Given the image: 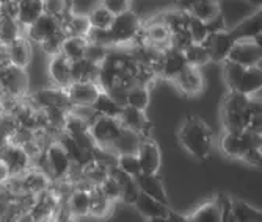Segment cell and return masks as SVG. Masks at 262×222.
I'll use <instances>...</instances> for the list:
<instances>
[{"label": "cell", "instance_id": "cell-1", "mask_svg": "<svg viewBox=\"0 0 262 222\" xmlns=\"http://www.w3.org/2000/svg\"><path fill=\"white\" fill-rule=\"evenodd\" d=\"M179 141L188 154L198 160H206L212 154L213 136L209 126L198 116H188L179 129Z\"/></svg>", "mask_w": 262, "mask_h": 222}, {"label": "cell", "instance_id": "cell-2", "mask_svg": "<svg viewBox=\"0 0 262 222\" xmlns=\"http://www.w3.org/2000/svg\"><path fill=\"white\" fill-rule=\"evenodd\" d=\"M222 116H223L225 132L228 133L245 132L251 116L248 110V95L229 89L223 101Z\"/></svg>", "mask_w": 262, "mask_h": 222}, {"label": "cell", "instance_id": "cell-3", "mask_svg": "<svg viewBox=\"0 0 262 222\" xmlns=\"http://www.w3.org/2000/svg\"><path fill=\"white\" fill-rule=\"evenodd\" d=\"M39 158L42 160V164H39L36 169L42 170L51 179V182H58L66 179L71 166H73L71 158L68 157L66 151L58 141H52L47 144Z\"/></svg>", "mask_w": 262, "mask_h": 222}, {"label": "cell", "instance_id": "cell-4", "mask_svg": "<svg viewBox=\"0 0 262 222\" xmlns=\"http://www.w3.org/2000/svg\"><path fill=\"white\" fill-rule=\"evenodd\" d=\"M108 30L113 36L115 45L123 47L132 44L138 38V35L143 30V22L132 10H127L113 17V22Z\"/></svg>", "mask_w": 262, "mask_h": 222}, {"label": "cell", "instance_id": "cell-5", "mask_svg": "<svg viewBox=\"0 0 262 222\" xmlns=\"http://www.w3.org/2000/svg\"><path fill=\"white\" fill-rule=\"evenodd\" d=\"M262 145V136L257 133H251L248 130L241 132V133H228L225 132V135L220 139V149L226 157L231 158H239L242 160V157L253 147H260Z\"/></svg>", "mask_w": 262, "mask_h": 222}, {"label": "cell", "instance_id": "cell-6", "mask_svg": "<svg viewBox=\"0 0 262 222\" xmlns=\"http://www.w3.org/2000/svg\"><path fill=\"white\" fill-rule=\"evenodd\" d=\"M0 94L14 97L17 101L29 94V77L26 69L7 64L0 67Z\"/></svg>", "mask_w": 262, "mask_h": 222}, {"label": "cell", "instance_id": "cell-7", "mask_svg": "<svg viewBox=\"0 0 262 222\" xmlns=\"http://www.w3.org/2000/svg\"><path fill=\"white\" fill-rule=\"evenodd\" d=\"M121 132H123V126L120 119L116 117L96 116L90 122V135L98 147H107V149H110Z\"/></svg>", "mask_w": 262, "mask_h": 222}, {"label": "cell", "instance_id": "cell-8", "mask_svg": "<svg viewBox=\"0 0 262 222\" xmlns=\"http://www.w3.org/2000/svg\"><path fill=\"white\" fill-rule=\"evenodd\" d=\"M24 101L35 110H47V108H63L68 111L73 110V107H71L68 101L66 91L61 88H55V86L38 89L32 92L30 95L27 94L24 97Z\"/></svg>", "mask_w": 262, "mask_h": 222}, {"label": "cell", "instance_id": "cell-9", "mask_svg": "<svg viewBox=\"0 0 262 222\" xmlns=\"http://www.w3.org/2000/svg\"><path fill=\"white\" fill-rule=\"evenodd\" d=\"M262 60V48L260 41L257 39H241L234 41L226 61L239 64L244 67H254L260 66Z\"/></svg>", "mask_w": 262, "mask_h": 222}, {"label": "cell", "instance_id": "cell-10", "mask_svg": "<svg viewBox=\"0 0 262 222\" xmlns=\"http://www.w3.org/2000/svg\"><path fill=\"white\" fill-rule=\"evenodd\" d=\"M219 2V13L225 22L226 30H232L239 26L241 22L253 16L259 8L248 4L247 0H217Z\"/></svg>", "mask_w": 262, "mask_h": 222}, {"label": "cell", "instance_id": "cell-11", "mask_svg": "<svg viewBox=\"0 0 262 222\" xmlns=\"http://www.w3.org/2000/svg\"><path fill=\"white\" fill-rule=\"evenodd\" d=\"M135 155L140 163L141 174H157L162 164V154L159 144L152 138L141 139Z\"/></svg>", "mask_w": 262, "mask_h": 222}, {"label": "cell", "instance_id": "cell-12", "mask_svg": "<svg viewBox=\"0 0 262 222\" xmlns=\"http://www.w3.org/2000/svg\"><path fill=\"white\" fill-rule=\"evenodd\" d=\"M68 101L73 108H88L96 101L98 94L101 92L99 86L94 82H79L71 83L66 89Z\"/></svg>", "mask_w": 262, "mask_h": 222}, {"label": "cell", "instance_id": "cell-13", "mask_svg": "<svg viewBox=\"0 0 262 222\" xmlns=\"http://www.w3.org/2000/svg\"><path fill=\"white\" fill-rule=\"evenodd\" d=\"M0 160L5 163L10 170V176H22L32 167V160L22 151V147L7 142L0 149Z\"/></svg>", "mask_w": 262, "mask_h": 222}, {"label": "cell", "instance_id": "cell-14", "mask_svg": "<svg viewBox=\"0 0 262 222\" xmlns=\"http://www.w3.org/2000/svg\"><path fill=\"white\" fill-rule=\"evenodd\" d=\"M187 66L184 52L176 51L173 47H166L162 52V58L157 66V77H163L166 80H174L181 70Z\"/></svg>", "mask_w": 262, "mask_h": 222}, {"label": "cell", "instance_id": "cell-15", "mask_svg": "<svg viewBox=\"0 0 262 222\" xmlns=\"http://www.w3.org/2000/svg\"><path fill=\"white\" fill-rule=\"evenodd\" d=\"M118 119H120L123 129L138 133L143 139L151 138L152 126H151L149 119L146 117L145 111H140V110L130 108V107H124Z\"/></svg>", "mask_w": 262, "mask_h": 222}, {"label": "cell", "instance_id": "cell-16", "mask_svg": "<svg viewBox=\"0 0 262 222\" xmlns=\"http://www.w3.org/2000/svg\"><path fill=\"white\" fill-rule=\"evenodd\" d=\"M58 30H60V20L49 14H42L32 23V26L24 29V36L32 44H41L46 38H49Z\"/></svg>", "mask_w": 262, "mask_h": 222}, {"label": "cell", "instance_id": "cell-17", "mask_svg": "<svg viewBox=\"0 0 262 222\" xmlns=\"http://www.w3.org/2000/svg\"><path fill=\"white\" fill-rule=\"evenodd\" d=\"M201 44L206 47L210 61H226L231 47L234 44V39L231 38L228 32H223V33L209 35L206 41Z\"/></svg>", "mask_w": 262, "mask_h": 222}, {"label": "cell", "instance_id": "cell-18", "mask_svg": "<svg viewBox=\"0 0 262 222\" xmlns=\"http://www.w3.org/2000/svg\"><path fill=\"white\" fill-rule=\"evenodd\" d=\"M135 182H137V186L141 194H145V195L151 197V199H154L166 207H170L168 195H166L163 183L157 174H140L135 179Z\"/></svg>", "mask_w": 262, "mask_h": 222}, {"label": "cell", "instance_id": "cell-19", "mask_svg": "<svg viewBox=\"0 0 262 222\" xmlns=\"http://www.w3.org/2000/svg\"><path fill=\"white\" fill-rule=\"evenodd\" d=\"M173 82L187 95L200 94L204 88V80H203L200 67H193V66H188V64L181 70V73Z\"/></svg>", "mask_w": 262, "mask_h": 222}, {"label": "cell", "instance_id": "cell-20", "mask_svg": "<svg viewBox=\"0 0 262 222\" xmlns=\"http://www.w3.org/2000/svg\"><path fill=\"white\" fill-rule=\"evenodd\" d=\"M71 61L68 58H64L61 54L51 57L49 61V79L52 86L55 88H61L66 89L73 80H71V67H69Z\"/></svg>", "mask_w": 262, "mask_h": 222}, {"label": "cell", "instance_id": "cell-21", "mask_svg": "<svg viewBox=\"0 0 262 222\" xmlns=\"http://www.w3.org/2000/svg\"><path fill=\"white\" fill-rule=\"evenodd\" d=\"M260 88H262L260 66H254V67H244L239 80H237L235 86L231 91H237L244 95H253L260 92Z\"/></svg>", "mask_w": 262, "mask_h": 222}, {"label": "cell", "instance_id": "cell-22", "mask_svg": "<svg viewBox=\"0 0 262 222\" xmlns=\"http://www.w3.org/2000/svg\"><path fill=\"white\" fill-rule=\"evenodd\" d=\"M7 52L10 64L26 69L32 60V42L26 36H20L7 45Z\"/></svg>", "mask_w": 262, "mask_h": 222}, {"label": "cell", "instance_id": "cell-23", "mask_svg": "<svg viewBox=\"0 0 262 222\" xmlns=\"http://www.w3.org/2000/svg\"><path fill=\"white\" fill-rule=\"evenodd\" d=\"M108 176L116 180V183L120 185V201H123L127 205H134L137 197L140 194V189L137 186V182L134 177L126 176L123 170H120L116 166L108 169Z\"/></svg>", "mask_w": 262, "mask_h": 222}, {"label": "cell", "instance_id": "cell-24", "mask_svg": "<svg viewBox=\"0 0 262 222\" xmlns=\"http://www.w3.org/2000/svg\"><path fill=\"white\" fill-rule=\"evenodd\" d=\"M260 11H256L253 16H250L248 19H245L244 22H241L239 26L234 27L232 30H229L228 33L231 35V38L234 41H241V39H257L260 41Z\"/></svg>", "mask_w": 262, "mask_h": 222}, {"label": "cell", "instance_id": "cell-25", "mask_svg": "<svg viewBox=\"0 0 262 222\" xmlns=\"http://www.w3.org/2000/svg\"><path fill=\"white\" fill-rule=\"evenodd\" d=\"M17 4V17L16 20L22 29H27L29 26L44 14L42 0H16Z\"/></svg>", "mask_w": 262, "mask_h": 222}, {"label": "cell", "instance_id": "cell-26", "mask_svg": "<svg viewBox=\"0 0 262 222\" xmlns=\"http://www.w3.org/2000/svg\"><path fill=\"white\" fill-rule=\"evenodd\" d=\"M22 183H24V189L29 194L33 195H39L42 192H46L51 188V179L47 177L42 170L36 169V167H30L26 174H22Z\"/></svg>", "mask_w": 262, "mask_h": 222}, {"label": "cell", "instance_id": "cell-27", "mask_svg": "<svg viewBox=\"0 0 262 222\" xmlns=\"http://www.w3.org/2000/svg\"><path fill=\"white\" fill-rule=\"evenodd\" d=\"M71 80L73 83L79 82H94L98 80V72H99V64H94L85 58L71 61Z\"/></svg>", "mask_w": 262, "mask_h": 222}, {"label": "cell", "instance_id": "cell-28", "mask_svg": "<svg viewBox=\"0 0 262 222\" xmlns=\"http://www.w3.org/2000/svg\"><path fill=\"white\" fill-rule=\"evenodd\" d=\"M134 207L137 208V211L141 214V216H145L148 219H154V217H165V216H168L170 213V207H166L154 199H151V197L145 195V194H138L137 197V201L134 204Z\"/></svg>", "mask_w": 262, "mask_h": 222}, {"label": "cell", "instance_id": "cell-29", "mask_svg": "<svg viewBox=\"0 0 262 222\" xmlns=\"http://www.w3.org/2000/svg\"><path fill=\"white\" fill-rule=\"evenodd\" d=\"M123 108L124 107L118 105L105 91H101L96 97V101H94L90 107V110L94 113V116H105V117H116V119L120 117Z\"/></svg>", "mask_w": 262, "mask_h": 222}, {"label": "cell", "instance_id": "cell-30", "mask_svg": "<svg viewBox=\"0 0 262 222\" xmlns=\"http://www.w3.org/2000/svg\"><path fill=\"white\" fill-rule=\"evenodd\" d=\"M66 205L74 217H83L90 214V191L73 189L66 199Z\"/></svg>", "mask_w": 262, "mask_h": 222}, {"label": "cell", "instance_id": "cell-31", "mask_svg": "<svg viewBox=\"0 0 262 222\" xmlns=\"http://www.w3.org/2000/svg\"><path fill=\"white\" fill-rule=\"evenodd\" d=\"M141 136L135 132L126 130L123 129V132L118 136V139L113 142V145L110 149L116 154V155H123V154H137L138 145L141 142Z\"/></svg>", "mask_w": 262, "mask_h": 222}, {"label": "cell", "instance_id": "cell-32", "mask_svg": "<svg viewBox=\"0 0 262 222\" xmlns=\"http://www.w3.org/2000/svg\"><path fill=\"white\" fill-rule=\"evenodd\" d=\"M88 41L85 36H66L61 45V55L69 61L82 60L85 57Z\"/></svg>", "mask_w": 262, "mask_h": 222}, {"label": "cell", "instance_id": "cell-33", "mask_svg": "<svg viewBox=\"0 0 262 222\" xmlns=\"http://www.w3.org/2000/svg\"><path fill=\"white\" fill-rule=\"evenodd\" d=\"M232 214L235 222H262V211L245 201L232 199Z\"/></svg>", "mask_w": 262, "mask_h": 222}, {"label": "cell", "instance_id": "cell-34", "mask_svg": "<svg viewBox=\"0 0 262 222\" xmlns=\"http://www.w3.org/2000/svg\"><path fill=\"white\" fill-rule=\"evenodd\" d=\"M20 36H24V29L19 26V22L13 17L0 14V44L8 45Z\"/></svg>", "mask_w": 262, "mask_h": 222}, {"label": "cell", "instance_id": "cell-35", "mask_svg": "<svg viewBox=\"0 0 262 222\" xmlns=\"http://www.w3.org/2000/svg\"><path fill=\"white\" fill-rule=\"evenodd\" d=\"M112 210V202L101 192L98 186L90 189V214L93 217H105Z\"/></svg>", "mask_w": 262, "mask_h": 222}, {"label": "cell", "instance_id": "cell-36", "mask_svg": "<svg viewBox=\"0 0 262 222\" xmlns=\"http://www.w3.org/2000/svg\"><path fill=\"white\" fill-rule=\"evenodd\" d=\"M149 105V86L143 85H132L127 89L126 95V107L145 111Z\"/></svg>", "mask_w": 262, "mask_h": 222}, {"label": "cell", "instance_id": "cell-37", "mask_svg": "<svg viewBox=\"0 0 262 222\" xmlns=\"http://www.w3.org/2000/svg\"><path fill=\"white\" fill-rule=\"evenodd\" d=\"M187 222H220V210L215 197L198 207L190 216H187Z\"/></svg>", "mask_w": 262, "mask_h": 222}, {"label": "cell", "instance_id": "cell-38", "mask_svg": "<svg viewBox=\"0 0 262 222\" xmlns=\"http://www.w3.org/2000/svg\"><path fill=\"white\" fill-rule=\"evenodd\" d=\"M188 14L203 20V22H209L220 14L219 13V2L217 0H200L198 4H195L192 8H190Z\"/></svg>", "mask_w": 262, "mask_h": 222}, {"label": "cell", "instance_id": "cell-39", "mask_svg": "<svg viewBox=\"0 0 262 222\" xmlns=\"http://www.w3.org/2000/svg\"><path fill=\"white\" fill-rule=\"evenodd\" d=\"M86 17H88V22H90V29L107 30V29H110L115 16L108 10H105L102 5H98L96 8H93L88 13Z\"/></svg>", "mask_w": 262, "mask_h": 222}, {"label": "cell", "instance_id": "cell-40", "mask_svg": "<svg viewBox=\"0 0 262 222\" xmlns=\"http://www.w3.org/2000/svg\"><path fill=\"white\" fill-rule=\"evenodd\" d=\"M184 57H185L187 64L193 66V67H201V66H204V64H207L210 61L206 47L203 44H195V42L185 48Z\"/></svg>", "mask_w": 262, "mask_h": 222}, {"label": "cell", "instance_id": "cell-41", "mask_svg": "<svg viewBox=\"0 0 262 222\" xmlns=\"http://www.w3.org/2000/svg\"><path fill=\"white\" fill-rule=\"evenodd\" d=\"M44 14H49L58 20H61L68 13L73 11L71 0H42Z\"/></svg>", "mask_w": 262, "mask_h": 222}, {"label": "cell", "instance_id": "cell-42", "mask_svg": "<svg viewBox=\"0 0 262 222\" xmlns=\"http://www.w3.org/2000/svg\"><path fill=\"white\" fill-rule=\"evenodd\" d=\"M116 167L123 170L126 176L137 179L141 174V169H140V163L135 154H123V155H118V161H116Z\"/></svg>", "mask_w": 262, "mask_h": 222}, {"label": "cell", "instance_id": "cell-43", "mask_svg": "<svg viewBox=\"0 0 262 222\" xmlns=\"http://www.w3.org/2000/svg\"><path fill=\"white\" fill-rule=\"evenodd\" d=\"M91 158L93 161L99 164L101 167L104 169H112L116 166V161H118V155L112 151V149H107V147H94L93 152H91Z\"/></svg>", "mask_w": 262, "mask_h": 222}, {"label": "cell", "instance_id": "cell-44", "mask_svg": "<svg viewBox=\"0 0 262 222\" xmlns=\"http://www.w3.org/2000/svg\"><path fill=\"white\" fill-rule=\"evenodd\" d=\"M66 35L61 32V29L58 32H55L54 35H51L49 38H46L39 47H41V51L46 54V55H49V57H55V55H60L61 54V45H63V41H64Z\"/></svg>", "mask_w": 262, "mask_h": 222}, {"label": "cell", "instance_id": "cell-45", "mask_svg": "<svg viewBox=\"0 0 262 222\" xmlns=\"http://www.w3.org/2000/svg\"><path fill=\"white\" fill-rule=\"evenodd\" d=\"M187 32L188 35L192 36V41L195 44H201L206 41V38L209 36V32H207V27H206V22L190 16L188 14V23H187Z\"/></svg>", "mask_w": 262, "mask_h": 222}, {"label": "cell", "instance_id": "cell-46", "mask_svg": "<svg viewBox=\"0 0 262 222\" xmlns=\"http://www.w3.org/2000/svg\"><path fill=\"white\" fill-rule=\"evenodd\" d=\"M86 41L91 42V44H96V45H101V47H105V48H113L116 47L115 45V41H113V36L110 33V30H98V29H90V32L86 33Z\"/></svg>", "mask_w": 262, "mask_h": 222}, {"label": "cell", "instance_id": "cell-47", "mask_svg": "<svg viewBox=\"0 0 262 222\" xmlns=\"http://www.w3.org/2000/svg\"><path fill=\"white\" fill-rule=\"evenodd\" d=\"M215 201L220 210V222H235L232 214V197H229L225 192H220L215 195Z\"/></svg>", "mask_w": 262, "mask_h": 222}, {"label": "cell", "instance_id": "cell-48", "mask_svg": "<svg viewBox=\"0 0 262 222\" xmlns=\"http://www.w3.org/2000/svg\"><path fill=\"white\" fill-rule=\"evenodd\" d=\"M98 188L101 189V192L107 197V199L113 204L115 201L120 199V185L116 183V180L110 176L105 177V180L98 185Z\"/></svg>", "mask_w": 262, "mask_h": 222}, {"label": "cell", "instance_id": "cell-49", "mask_svg": "<svg viewBox=\"0 0 262 222\" xmlns=\"http://www.w3.org/2000/svg\"><path fill=\"white\" fill-rule=\"evenodd\" d=\"M108 51H110V48H105V47H101V45H96V44L88 42L86 51H85V57H83V58L88 60V61H91V63H94V64H101V63L105 60Z\"/></svg>", "mask_w": 262, "mask_h": 222}, {"label": "cell", "instance_id": "cell-50", "mask_svg": "<svg viewBox=\"0 0 262 222\" xmlns=\"http://www.w3.org/2000/svg\"><path fill=\"white\" fill-rule=\"evenodd\" d=\"M192 44H193L192 36L188 35V32H187V30H184V32H178V33H171V36H170V47L176 48V51L184 52L185 48H187V47H190Z\"/></svg>", "mask_w": 262, "mask_h": 222}, {"label": "cell", "instance_id": "cell-51", "mask_svg": "<svg viewBox=\"0 0 262 222\" xmlns=\"http://www.w3.org/2000/svg\"><path fill=\"white\" fill-rule=\"evenodd\" d=\"M101 5L108 10L113 16L130 10V0H101Z\"/></svg>", "mask_w": 262, "mask_h": 222}, {"label": "cell", "instance_id": "cell-52", "mask_svg": "<svg viewBox=\"0 0 262 222\" xmlns=\"http://www.w3.org/2000/svg\"><path fill=\"white\" fill-rule=\"evenodd\" d=\"M51 222H76V217L71 214V211L66 205V201H60Z\"/></svg>", "mask_w": 262, "mask_h": 222}, {"label": "cell", "instance_id": "cell-53", "mask_svg": "<svg viewBox=\"0 0 262 222\" xmlns=\"http://www.w3.org/2000/svg\"><path fill=\"white\" fill-rule=\"evenodd\" d=\"M242 160L251 166H256V167H260L262 164V149L260 147H253V149H250L244 157Z\"/></svg>", "mask_w": 262, "mask_h": 222}, {"label": "cell", "instance_id": "cell-54", "mask_svg": "<svg viewBox=\"0 0 262 222\" xmlns=\"http://www.w3.org/2000/svg\"><path fill=\"white\" fill-rule=\"evenodd\" d=\"M10 177H11V176H10L8 167L5 166V163H4L2 160H0V185H4Z\"/></svg>", "mask_w": 262, "mask_h": 222}, {"label": "cell", "instance_id": "cell-55", "mask_svg": "<svg viewBox=\"0 0 262 222\" xmlns=\"http://www.w3.org/2000/svg\"><path fill=\"white\" fill-rule=\"evenodd\" d=\"M149 222H174V220H173V217L168 213V216H165V217H154V219H149Z\"/></svg>", "mask_w": 262, "mask_h": 222}, {"label": "cell", "instance_id": "cell-56", "mask_svg": "<svg viewBox=\"0 0 262 222\" xmlns=\"http://www.w3.org/2000/svg\"><path fill=\"white\" fill-rule=\"evenodd\" d=\"M0 222H19V220L16 216H5V217L0 219Z\"/></svg>", "mask_w": 262, "mask_h": 222}, {"label": "cell", "instance_id": "cell-57", "mask_svg": "<svg viewBox=\"0 0 262 222\" xmlns=\"http://www.w3.org/2000/svg\"><path fill=\"white\" fill-rule=\"evenodd\" d=\"M248 4H251V5H254L256 8H260V0H247Z\"/></svg>", "mask_w": 262, "mask_h": 222}]
</instances>
